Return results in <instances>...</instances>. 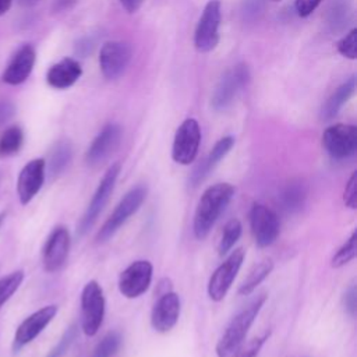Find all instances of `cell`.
Wrapping results in <instances>:
<instances>
[{
    "instance_id": "1",
    "label": "cell",
    "mask_w": 357,
    "mask_h": 357,
    "mask_svg": "<svg viewBox=\"0 0 357 357\" xmlns=\"http://www.w3.org/2000/svg\"><path fill=\"white\" fill-rule=\"evenodd\" d=\"M234 195V187L229 183H216L208 187L195 208L192 231L195 238L204 240Z\"/></svg>"
},
{
    "instance_id": "2",
    "label": "cell",
    "mask_w": 357,
    "mask_h": 357,
    "mask_svg": "<svg viewBox=\"0 0 357 357\" xmlns=\"http://www.w3.org/2000/svg\"><path fill=\"white\" fill-rule=\"evenodd\" d=\"M266 301V294L261 293L252 298L234 318L230 321L223 335L216 343V356L218 357H233L238 347L243 344L248 329L259 314L261 308Z\"/></svg>"
},
{
    "instance_id": "3",
    "label": "cell",
    "mask_w": 357,
    "mask_h": 357,
    "mask_svg": "<svg viewBox=\"0 0 357 357\" xmlns=\"http://www.w3.org/2000/svg\"><path fill=\"white\" fill-rule=\"evenodd\" d=\"M145 197H146V188L144 185H137L131 188L120 199V202L113 209L112 215L106 219V222L98 231L96 241L105 243L106 240H109L130 219V216H132L139 209Z\"/></svg>"
},
{
    "instance_id": "4",
    "label": "cell",
    "mask_w": 357,
    "mask_h": 357,
    "mask_svg": "<svg viewBox=\"0 0 357 357\" xmlns=\"http://www.w3.org/2000/svg\"><path fill=\"white\" fill-rule=\"evenodd\" d=\"M105 317V296L96 280H89L81 291V328L86 336L98 333Z\"/></svg>"
},
{
    "instance_id": "5",
    "label": "cell",
    "mask_w": 357,
    "mask_h": 357,
    "mask_svg": "<svg viewBox=\"0 0 357 357\" xmlns=\"http://www.w3.org/2000/svg\"><path fill=\"white\" fill-rule=\"evenodd\" d=\"M119 174H120V163H113L106 170V173L103 174V177H102L91 202L88 204L82 218L79 219V223L77 226V234L78 236H84L93 226V223L96 222L98 216L103 211L105 205L107 204V201H109V198H110V195L114 190Z\"/></svg>"
},
{
    "instance_id": "6",
    "label": "cell",
    "mask_w": 357,
    "mask_h": 357,
    "mask_svg": "<svg viewBox=\"0 0 357 357\" xmlns=\"http://www.w3.org/2000/svg\"><path fill=\"white\" fill-rule=\"evenodd\" d=\"M322 145L332 159H347L357 151V128L351 124H332L322 134Z\"/></svg>"
},
{
    "instance_id": "7",
    "label": "cell",
    "mask_w": 357,
    "mask_h": 357,
    "mask_svg": "<svg viewBox=\"0 0 357 357\" xmlns=\"http://www.w3.org/2000/svg\"><path fill=\"white\" fill-rule=\"evenodd\" d=\"M201 144V128L195 119H185L177 128L172 146V158L178 165L195 160Z\"/></svg>"
},
{
    "instance_id": "8",
    "label": "cell",
    "mask_w": 357,
    "mask_h": 357,
    "mask_svg": "<svg viewBox=\"0 0 357 357\" xmlns=\"http://www.w3.org/2000/svg\"><path fill=\"white\" fill-rule=\"evenodd\" d=\"M250 227L255 244L265 248L276 241L280 231V220L271 208L255 202L250 209Z\"/></svg>"
},
{
    "instance_id": "9",
    "label": "cell",
    "mask_w": 357,
    "mask_h": 357,
    "mask_svg": "<svg viewBox=\"0 0 357 357\" xmlns=\"http://www.w3.org/2000/svg\"><path fill=\"white\" fill-rule=\"evenodd\" d=\"M220 26V1L209 0L199 17L194 33L195 49L201 53H208L219 43Z\"/></svg>"
},
{
    "instance_id": "10",
    "label": "cell",
    "mask_w": 357,
    "mask_h": 357,
    "mask_svg": "<svg viewBox=\"0 0 357 357\" xmlns=\"http://www.w3.org/2000/svg\"><path fill=\"white\" fill-rule=\"evenodd\" d=\"M244 257L245 251L237 248L215 269L208 282V296L211 300L220 301L225 298L243 265Z\"/></svg>"
},
{
    "instance_id": "11",
    "label": "cell",
    "mask_w": 357,
    "mask_h": 357,
    "mask_svg": "<svg viewBox=\"0 0 357 357\" xmlns=\"http://www.w3.org/2000/svg\"><path fill=\"white\" fill-rule=\"evenodd\" d=\"M250 81V71L245 64H237L219 79L218 85L215 86L211 105L215 110L220 112L227 109L231 102L234 100L238 91L247 85Z\"/></svg>"
},
{
    "instance_id": "12",
    "label": "cell",
    "mask_w": 357,
    "mask_h": 357,
    "mask_svg": "<svg viewBox=\"0 0 357 357\" xmlns=\"http://www.w3.org/2000/svg\"><path fill=\"white\" fill-rule=\"evenodd\" d=\"M153 266L146 259H138L130 264L119 276V290L127 298L142 296L151 286Z\"/></svg>"
},
{
    "instance_id": "13",
    "label": "cell",
    "mask_w": 357,
    "mask_h": 357,
    "mask_svg": "<svg viewBox=\"0 0 357 357\" xmlns=\"http://www.w3.org/2000/svg\"><path fill=\"white\" fill-rule=\"evenodd\" d=\"M131 60V47L121 40L105 42L99 53V66L102 74L109 79L119 78Z\"/></svg>"
},
{
    "instance_id": "14",
    "label": "cell",
    "mask_w": 357,
    "mask_h": 357,
    "mask_svg": "<svg viewBox=\"0 0 357 357\" xmlns=\"http://www.w3.org/2000/svg\"><path fill=\"white\" fill-rule=\"evenodd\" d=\"M57 314V305L50 304L46 307H42L40 310L31 314L28 318H25L20 326L15 331L14 340H13V350L17 353L24 346L31 343L54 318Z\"/></svg>"
},
{
    "instance_id": "15",
    "label": "cell",
    "mask_w": 357,
    "mask_h": 357,
    "mask_svg": "<svg viewBox=\"0 0 357 357\" xmlns=\"http://www.w3.org/2000/svg\"><path fill=\"white\" fill-rule=\"evenodd\" d=\"M70 243L71 240L67 227H54V230L47 237L42 252V262L46 272H56L66 264L70 251Z\"/></svg>"
},
{
    "instance_id": "16",
    "label": "cell",
    "mask_w": 357,
    "mask_h": 357,
    "mask_svg": "<svg viewBox=\"0 0 357 357\" xmlns=\"http://www.w3.org/2000/svg\"><path fill=\"white\" fill-rule=\"evenodd\" d=\"M121 139V127L116 123L106 124L100 132L93 138L91 142L86 153L85 160L89 166H98L105 162L110 153H113Z\"/></svg>"
},
{
    "instance_id": "17",
    "label": "cell",
    "mask_w": 357,
    "mask_h": 357,
    "mask_svg": "<svg viewBox=\"0 0 357 357\" xmlns=\"http://www.w3.org/2000/svg\"><path fill=\"white\" fill-rule=\"evenodd\" d=\"M46 162L42 158L29 160L20 172L17 180V194L20 202L26 205L39 192L45 181Z\"/></svg>"
},
{
    "instance_id": "18",
    "label": "cell",
    "mask_w": 357,
    "mask_h": 357,
    "mask_svg": "<svg viewBox=\"0 0 357 357\" xmlns=\"http://www.w3.org/2000/svg\"><path fill=\"white\" fill-rule=\"evenodd\" d=\"M180 297L174 291H166L155 303L151 312V325L159 333H167L174 328L180 317Z\"/></svg>"
},
{
    "instance_id": "19",
    "label": "cell",
    "mask_w": 357,
    "mask_h": 357,
    "mask_svg": "<svg viewBox=\"0 0 357 357\" xmlns=\"http://www.w3.org/2000/svg\"><path fill=\"white\" fill-rule=\"evenodd\" d=\"M233 145H234V138L231 135H226V137L220 138L213 145V148L206 155V158L202 159L195 166V169L192 170V173L188 177V185L191 188H195L197 185H199L206 178V176L216 167V165L230 152Z\"/></svg>"
},
{
    "instance_id": "20",
    "label": "cell",
    "mask_w": 357,
    "mask_h": 357,
    "mask_svg": "<svg viewBox=\"0 0 357 357\" xmlns=\"http://www.w3.org/2000/svg\"><path fill=\"white\" fill-rule=\"evenodd\" d=\"M35 49L31 45L22 46L8 63L3 74V81L10 85L22 84L31 75L35 66Z\"/></svg>"
},
{
    "instance_id": "21",
    "label": "cell",
    "mask_w": 357,
    "mask_h": 357,
    "mask_svg": "<svg viewBox=\"0 0 357 357\" xmlns=\"http://www.w3.org/2000/svg\"><path fill=\"white\" fill-rule=\"evenodd\" d=\"M81 74H82L81 64L71 57H66L59 63L53 64L47 70L46 81L52 88L67 89L78 81Z\"/></svg>"
},
{
    "instance_id": "22",
    "label": "cell",
    "mask_w": 357,
    "mask_h": 357,
    "mask_svg": "<svg viewBox=\"0 0 357 357\" xmlns=\"http://www.w3.org/2000/svg\"><path fill=\"white\" fill-rule=\"evenodd\" d=\"M307 199V185L301 180L289 181L280 192L282 209L287 213H297L303 209Z\"/></svg>"
},
{
    "instance_id": "23",
    "label": "cell",
    "mask_w": 357,
    "mask_h": 357,
    "mask_svg": "<svg viewBox=\"0 0 357 357\" xmlns=\"http://www.w3.org/2000/svg\"><path fill=\"white\" fill-rule=\"evenodd\" d=\"M356 89V78L351 77L346 82H343L340 86L335 89V92L328 98V100L324 103L321 109V119L322 120H331L333 119L339 110L343 107V105L350 99Z\"/></svg>"
},
{
    "instance_id": "24",
    "label": "cell",
    "mask_w": 357,
    "mask_h": 357,
    "mask_svg": "<svg viewBox=\"0 0 357 357\" xmlns=\"http://www.w3.org/2000/svg\"><path fill=\"white\" fill-rule=\"evenodd\" d=\"M273 269V262L272 259H264L261 261L258 265H255L250 273L247 275V278L243 280V283L240 284L238 287V294L240 296H248L251 294L257 286L259 283H262L268 276L269 273L272 272Z\"/></svg>"
},
{
    "instance_id": "25",
    "label": "cell",
    "mask_w": 357,
    "mask_h": 357,
    "mask_svg": "<svg viewBox=\"0 0 357 357\" xmlns=\"http://www.w3.org/2000/svg\"><path fill=\"white\" fill-rule=\"evenodd\" d=\"M73 156V148L71 144L68 141H60L54 145L52 153H50V159H49V173L54 177L57 174H60L67 165L70 163Z\"/></svg>"
},
{
    "instance_id": "26",
    "label": "cell",
    "mask_w": 357,
    "mask_h": 357,
    "mask_svg": "<svg viewBox=\"0 0 357 357\" xmlns=\"http://www.w3.org/2000/svg\"><path fill=\"white\" fill-rule=\"evenodd\" d=\"M24 142V132L18 126L8 127L0 137V156L17 153Z\"/></svg>"
},
{
    "instance_id": "27",
    "label": "cell",
    "mask_w": 357,
    "mask_h": 357,
    "mask_svg": "<svg viewBox=\"0 0 357 357\" xmlns=\"http://www.w3.org/2000/svg\"><path fill=\"white\" fill-rule=\"evenodd\" d=\"M241 230H243V226L238 219L233 218L226 222V225L223 227V233L219 240V245H218L219 255L227 254L234 247V244L237 243V240L241 236Z\"/></svg>"
},
{
    "instance_id": "28",
    "label": "cell",
    "mask_w": 357,
    "mask_h": 357,
    "mask_svg": "<svg viewBox=\"0 0 357 357\" xmlns=\"http://www.w3.org/2000/svg\"><path fill=\"white\" fill-rule=\"evenodd\" d=\"M121 344V335L117 331L107 332L96 344L92 357H113Z\"/></svg>"
},
{
    "instance_id": "29",
    "label": "cell",
    "mask_w": 357,
    "mask_h": 357,
    "mask_svg": "<svg viewBox=\"0 0 357 357\" xmlns=\"http://www.w3.org/2000/svg\"><path fill=\"white\" fill-rule=\"evenodd\" d=\"M357 252V233L353 231L351 236L346 240V243L335 252V255L332 257V262L331 265L333 268H340L346 264H349Z\"/></svg>"
},
{
    "instance_id": "30",
    "label": "cell",
    "mask_w": 357,
    "mask_h": 357,
    "mask_svg": "<svg viewBox=\"0 0 357 357\" xmlns=\"http://www.w3.org/2000/svg\"><path fill=\"white\" fill-rule=\"evenodd\" d=\"M22 280H24V272L22 271H14L10 275L3 276L0 279V308L17 291V289L20 287Z\"/></svg>"
},
{
    "instance_id": "31",
    "label": "cell",
    "mask_w": 357,
    "mask_h": 357,
    "mask_svg": "<svg viewBox=\"0 0 357 357\" xmlns=\"http://www.w3.org/2000/svg\"><path fill=\"white\" fill-rule=\"evenodd\" d=\"M350 20V8L344 1H336L329 10V25L333 31L343 29Z\"/></svg>"
},
{
    "instance_id": "32",
    "label": "cell",
    "mask_w": 357,
    "mask_h": 357,
    "mask_svg": "<svg viewBox=\"0 0 357 357\" xmlns=\"http://www.w3.org/2000/svg\"><path fill=\"white\" fill-rule=\"evenodd\" d=\"M337 52L350 60L357 57V29L353 28L337 42Z\"/></svg>"
},
{
    "instance_id": "33",
    "label": "cell",
    "mask_w": 357,
    "mask_h": 357,
    "mask_svg": "<svg viewBox=\"0 0 357 357\" xmlns=\"http://www.w3.org/2000/svg\"><path fill=\"white\" fill-rule=\"evenodd\" d=\"M77 336V326L75 325H71L66 332L64 335L61 336V339L59 340V343L50 350V353L47 354V357H63L64 353L70 349L71 343L74 342Z\"/></svg>"
},
{
    "instance_id": "34",
    "label": "cell",
    "mask_w": 357,
    "mask_h": 357,
    "mask_svg": "<svg viewBox=\"0 0 357 357\" xmlns=\"http://www.w3.org/2000/svg\"><path fill=\"white\" fill-rule=\"evenodd\" d=\"M268 336H269V333H265L259 337H255V339L250 340L247 344L240 346L233 357H257L259 354L265 340L268 339Z\"/></svg>"
},
{
    "instance_id": "35",
    "label": "cell",
    "mask_w": 357,
    "mask_h": 357,
    "mask_svg": "<svg viewBox=\"0 0 357 357\" xmlns=\"http://www.w3.org/2000/svg\"><path fill=\"white\" fill-rule=\"evenodd\" d=\"M343 201H344V205L354 209L357 206V173L354 172L346 187H344V192H343Z\"/></svg>"
},
{
    "instance_id": "36",
    "label": "cell",
    "mask_w": 357,
    "mask_h": 357,
    "mask_svg": "<svg viewBox=\"0 0 357 357\" xmlns=\"http://www.w3.org/2000/svg\"><path fill=\"white\" fill-rule=\"evenodd\" d=\"M342 303H343V308L344 311L350 315L354 317L356 311H357V289L354 284H351L343 294L342 297Z\"/></svg>"
},
{
    "instance_id": "37",
    "label": "cell",
    "mask_w": 357,
    "mask_h": 357,
    "mask_svg": "<svg viewBox=\"0 0 357 357\" xmlns=\"http://www.w3.org/2000/svg\"><path fill=\"white\" fill-rule=\"evenodd\" d=\"M322 0H296V11L300 17H308L315 11Z\"/></svg>"
},
{
    "instance_id": "38",
    "label": "cell",
    "mask_w": 357,
    "mask_h": 357,
    "mask_svg": "<svg viewBox=\"0 0 357 357\" xmlns=\"http://www.w3.org/2000/svg\"><path fill=\"white\" fill-rule=\"evenodd\" d=\"M79 0H53L52 10L53 13H63L73 8Z\"/></svg>"
},
{
    "instance_id": "39",
    "label": "cell",
    "mask_w": 357,
    "mask_h": 357,
    "mask_svg": "<svg viewBox=\"0 0 357 357\" xmlns=\"http://www.w3.org/2000/svg\"><path fill=\"white\" fill-rule=\"evenodd\" d=\"M120 4L127 13H135L142 4V0H120Z\"/></svg>"
},
{
    "instance_id": "40",
    "label": "cell",
    "mask_w": 357,
    "mask_h": 357,
    "mask_svg": "<svg viewBox=\"0 0 357 357\" xmlns=\"http://www.w3.org/2000/svg\"><path fill=\"white\" fill-rule=\"evenodd\" d=\"M11 3H13V0H0V15H3L4 13L8 11Z\"/></svg>"
},
{
    "instance_id": "41",
    "label": "cell",
    "mask_w": 357,
    "mask_h": 357,
    "mask_svg": "<svg viewBox=\"0 0 357 357\" xmlns=\"http://www.w3.org/2000/svg\"><path fill=\"white\" fill-rule=\"evenodd\" d=\"M38 1H40V0H18V3H20L21 6H24V7H31V6H35Z\"/></svg>"
},
{
    "instance_id": "42",
    "label": "cell",
    "mask_w": 357,
    "mask_h": 357,
    "mask_svg": "<svg viewBox=\"0 0 357 357\" xmlns=\"http://www.w3.org/2000/svg\"><path fill=\"white\" fill-rule=\"evenodd\" d=\"M4 216H6V213H4V212H3V213H0V225H1L3 219H4Z\"/></svg>"
},
{
    "instance_id": "43",
    "label": "cell",
    "mask_w": 357,
    "mask_h": 357,
    "mask_svg": "<svg viewBox=\"0 0 357 357\" xmlns=\"http://www.w3.org/2000/svg\"><path fill=\"white\" fill-rule=\"evenodd\" d=\"M273 1H279V0H273Z\"/></svg>"
}]
</instances>
